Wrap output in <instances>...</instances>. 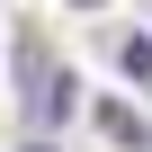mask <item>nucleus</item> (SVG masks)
I'll list each match as a JSON object with an SVG mask.
<instances>
[{
    "instance_id": "nucleus-2",
    "label": "nucleus",
    "mask_w": 152,
    "mask_h": 152,
    "mask_svg": "<svg viewBox=\"0 0 152 152\" xmlns=\"http://www.w3.org/2000/svg\"><path fill=\"white\" fill-rule=\"evenodd\" d=\"M99 125H107V134H116L125 152H152V125H143L134 107H99Z\"/></svg>"
},
{
    "instance_id": "nucleus-4",
    "label": "nucleus",
    "mask_w": 152,
    "mask_h": 152,
    "mask_svg": "<svg viewBox=\"0 0 152 152\" xmlns=\"http://www.w3.org/2000/svg\"><path fill=\"white\" fill-rule=\"evenodd\" d=\"M72 9H107V0H72Z\"/></svg>"
},
{
    "instance_id": "nucleus-1",
    "label": "nucleus",
    "mask_w": 152,
    "mask_h": 152,
    "mask_svg": "<svg viewBox=\"0 0 152 152\" xmlns=\"http://www.w3.org/2000/svg\"><path fill=\"white\" fill-rule=\"evenodd\" d=\"M18 72H27V125H36V134H45V125H63L81 81H72V72H54V63H45V45H18Z\"/></svg>"
},
{
    "instance_id": "nucleus-3",
    "label": "nucleus",
    "mask_w": 152,
    "mask_h": 152,
    "mask_svg": "<svg viewBox=\"0 0 152 152\" xmlns=\"http://www.w3.org/2000/svg\"><path fill=\"white\" fill-rule=\"evenodd\" d=\"M116 72L125 81H152V36H116Z\"/></svg>"
},
{
    "instance_id": "nucleus-5",
    "label": "nucleus",
    "mask_w": 152,
    "mask_h": 152,
    "mask_svg": "<svg viewBox=\"0 0 152 152\" xmlns=\"http://www.w3.org/2000/svg\"><path fill=\"white\" fill-rule=\"evenodd\" d=\"M27 152H54V143H27Z\"/></svg>"
}]
</instances>
